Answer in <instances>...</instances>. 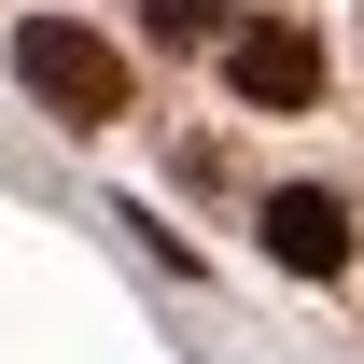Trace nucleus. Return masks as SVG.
I'll return each mask as SVG.
<instances>
[{"label":"nucleus","mask_w":364,"mask_h":364,"mask_svg":"<svg viewBox=\"0 0 364 364\" xmlns=\"http://www.w3.org/2000/svg\"><path fill=\"white\" fill-rule=\"evenodd\" d=\"M14 85L43 98V112H70V127H112L127 112V56L98 43V28H70V14H28L14 28Z\"/></svg>","instance_id":"nucleus-1"},{"label":"nucleus","mask_w":364,"mask_h":364,"mask_svg":"<svg viewBox=\"0 0 364 364\" xmlns=\"http://www.w3.org/2000/svg\"><path fill=\"white\" fill-rule=\"evenodd\" d=\"M225 85H238V112H309V98H322V43L294 28V14H238Z\"/></svg>","instance_id":"nucleus-2"},{"label":"nucleus","mask_w":364,"mask_h":364,"mask_svg":"<svg viewBox=\"0 0 364 364\" xmlns=\"http://www.w3.org/2000/svg\"><path fill=\"white\" fill-rule=\"evenodd\" d=\"M267 252H280V267H309V280H336V267H350V196L280 182V196H267Z\"/></svg>","instance_id":"nucleus-3"},{"label":"nucleus","mask_w":364,"mask_h":364,"mask_svg":"<svg viewBox=\"0 0 364 364\" xmlns=\"http://www.w3.org/2000/svg\"><path fill=\"white\" fill-rule=\"evenodd\" d=\"M140 28H154L168 56H196V43H238V14H225V0H140Z\"/></svg>","instance_id":"nucleus-4"}]
</instances>
